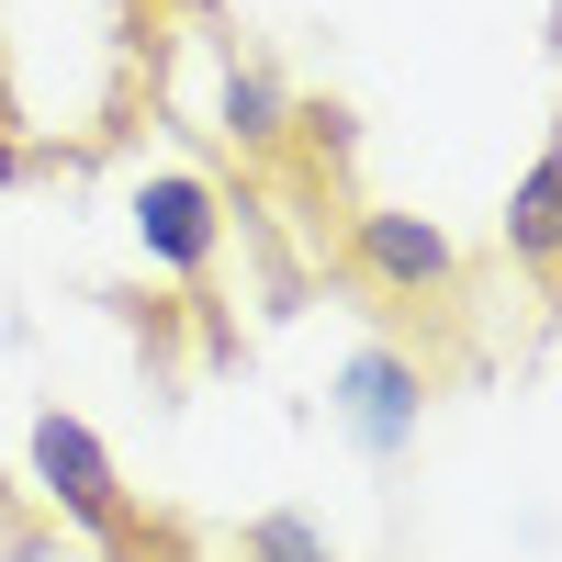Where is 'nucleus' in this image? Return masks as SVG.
<instances>
[{"label": "nucleus", "mask_w": 562, "mask_h": 562, "mask_svg": "<svg viewBox=\"0 0 562 562\" xmlns=\"http://www.w3.org/2000/svg\"><path fill=\"white\" fill-rule=\"evenodd\" d=\"M34 473H45V495H57L68 518L90 529V540L135 551V506H124V473H113V450L90 439L79 416H34Z\"/></svg>", "instance_id": "nucleus-1"}, {"label": "nucleus", "mask_w": 562, "mask_h": 562, "mask_svg": "<svg viewBox=\"0 0 562 562\" xmlns=\"http://www.w3.org/2000/svg\"><path fill=\"white\" fill-rule=\"evenodd\" d=\"M135 237H147L158 270H203L214 237H225V214H214L203 180H147V192H135Z\"/></svg>", "instance_id": "nucleus-2"}, {"label": "nucleus", "mask_w": 562, "mask_h": 562, "mask_svg": "<svg viewBox=\"0 0 562 562\" xmlns=\"http://www.w3.org/2000/svg\"><path fill=\"white\" fill-rule=\"evenodd\" d=\"M349 248H360V270L383 281V293H439V281L461 270L450 237H439V225H416V214H360Z\"/></svg>", "instance_id": "nucleus-3"}, {"label": "nucleus", "mask_w": 562, "mask_h": 562, "mask_svg": "<svg viewBox=\"0 0 562 562\" xmlns=\"http://www.w3.org/2000/svg\"><path fill=\"white\" fill-rule=\"evenodd\" d=\"M338 405H349V428H360L371 450H405V428H416V371H405L394 349H360Z\"/></svg>", "instance_id": "nucleus-4"}, {"label": "nucleus", "mask_w": 562, "mask_h": 562, "mask_svg": "<svg viewBox=\"0 0 562 562\" xmlns=\"http://www.w3.org/2000/svg\"><path fill=\"white\" fill-rule=\"evenodd\" d=\"M506 248H518L529 270H562V135L540 147V169L506 192Z\"/></svg>", "instance_id": "nucleus-5"}, {"label": "nucleus", "mask_w": 562, "mask_h": 562, "mask_svg": "<svg viewBox=\"0 0 562 562\" xmlns=\"http://www.w3.org/2000/svg\"><path fill=\"white\" fill-rule=\"evenodd\" d=\"M225 124H237L248 147H270V135H281V79L270 68H237V79H225Z\"/></svg>", "instance_id": "nucleus-6"}, {"label": "nucleus", "mask_w": 562, "mask_h": 562, "mask_svg": "<svg viewBox=\"0 0 562 562\" xmlns=\"http://www.w3.org/2000/svg\"><path fill=\"white\" fill-rule=\"evenodd\" d=\"M248 562H338V551L315 540V518H259L248 529Z\"/></svg>", "instance_id": "nucleus-7"}, {"label": "nucleus", "mask_w": 562, "mask_h": 562, "mask_svg": "<svg viewBox=\"0 0 562 562\" xmlns=\"http://www.w3.org/2000/svg\"><path fill=\"white\" fill-rule=\"evenodd\" d=\"M0 192H23V147H12V135H0Z\"/></svg>", "instance_id": "nucleus-8"}]
</instances>
